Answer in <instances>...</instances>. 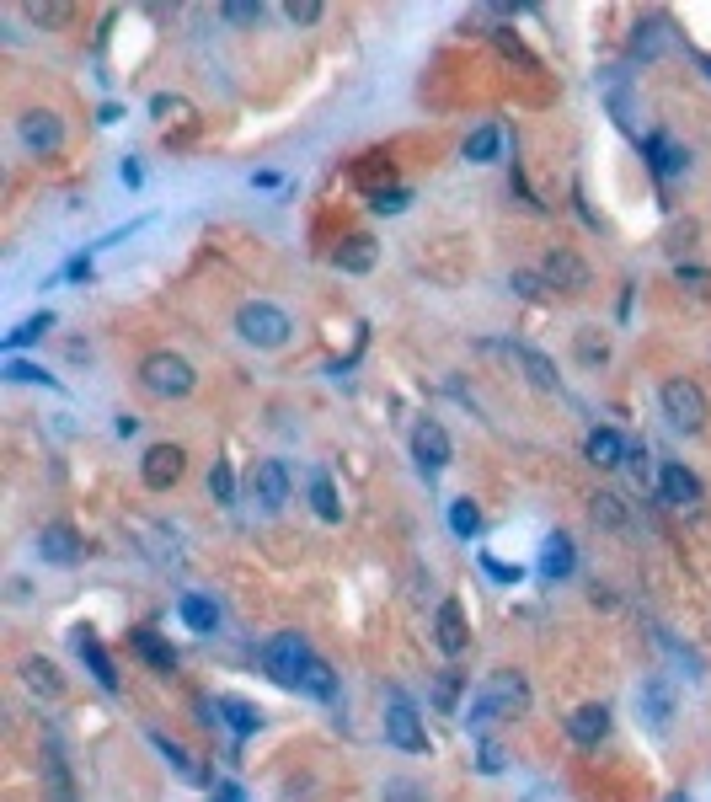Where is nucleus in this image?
<instances>
[{"label":"nucleus","mask_w":711,"mask_h":802,"mask_svg":"<svg viewBox=\"0 0 711 802\" xmlns=\"http://www.w3.org/2000/svg\"><path fill=\"white\" fill-rule=\"evenodd\" d=\"M524 706H530V685H524V674L503 669V674H492V680L471 696L466 722H471V728H487V722H498V717H524Z\"/></svg>","instance_id":"obj_1"},{"label":"nucleus","mask_w":711,"mask_h":802,"mask_svg":"<svg viewBox=\"0 0 711 802\" xmlns=\"http://www.w3.org/2000/svg\"><path fill=\"white\" fill-rule=\"evenodd\" d=\"M139 385H145L150 396H161V401H182L198 385V375H193V364L182 359V353L161 348V353H150V359L139 364Z\"/></svg>","instance_id":"obj_2"},{"label":"nucleus","mask_w":711,"mask_h":802,"mask_svg":"<svg viewBox=\"0 0 711 802\" xmlns=\"http://www.w3.org/2000/svg\"><path fill=\"white\" fill-rule=\"evenodd\" d=\"M236 332H241V343H252V348H284L289 332H295V321L268 300H246L236 311Z\"/></svg>","instance_id":"obj_3"},{"label":"nucleus","mask_w":711,"mask_h":802,"mask_svg":"<svg viewBox=\"0 0 711 802\" xmlns=\"http://www.w3.org/2000/svg\"><path fill=\"white\" fill-rule=\"evenodd\" d=\"M311 642L300 637V631H278V637L262 647V663H268V674L278 685H300L305 680V669H311Z\"/></svg>","instance_id":"obj_4"},{"label":"nucleus","mask_w":711,"mask_h":802,"mask_svg":"<svg viewBox=\"0 0 711 802\" xmlns=\"http://www.w3.org/2000/svg\"><path fill=\"white\" fill-rule=\"evenodd\" d=\"M658 401H663V418L674 428H685V434H701L706 428V396L695 380H663Z\"/></svg>","instance_id":"obj_5"},{"label":"nucleus","mask_w":711,"mask_h":802,"mask_svg":"<svg viewBox=\"0 0 711 802\" xmlns=\"http://www.w3.org/2000/svg\"><path fill=\"white\" fill-rule=\"evenodd\" d=\"M385 738H391L401 754H428V728H423V717L412 712L407 696L385 701Z\"/></svg>","instance_id":"obj_6"},{"label":"nucleus","mask_w":711,"mask_h":802,"mask_svg":"<svg viewBox=\"0 0 711 802\" xmlns=\"http://www.w3.org/2000/svg\"><path fill=\"white\" fill-rule=\"evenodd\" d=\"M182 471H188V455H182V444H150V450H145V466H139V476H145L150 492L177 487Z\"/></svg>","instance_id":"obj_7"},{"label":"nucleus","mask_w":711,"mask_h":802,"mask_svg":"<svg viewBox=\"0 0 711 802\" xmlns=\"http://www.w3.org/2000/svg\"><path fill=\"white\" fill-rule=\"evenodd\" d=\"M658 492H663V503L679 508V514H695V508L706 503V492L701 482H695V471H685L679 460H669V466L658 471Z\"/></svg>","instance_id":"obj_8"},{"label":"nucleus","mask_w":711,"mask_h":802,"mask_svg":"<svg viewBox=\"0 0 711 802\" xmlns=\"http://www.w3.org/2000/svg\"><path fill=\"white\" fill-rule=\"evenodd\" d=\"M540 279L551 289H562V295H583V289H589V268H583V257H573L567 246H556V252H546V262H540Z\"/></svg>","instance_id":"obj_9"},{"label":"nucleus","mask_w":711,"mask_h":802,"mask_svg":"<svg viewBox=\"0 0 711 802\" xmlns=\"http://www.w3.org/2000/svg\"><path fill=\"white\" fill-rule=\"evenodd\" d=\"M17 134H22V145L33 150V156H54V150L65 145V129H59V118L43 113V107H33V113L17 118Z\"/></svg>","instance_id":"obj_10"},{"label":"nucleus","mask_w":711,"mask_h":802,"mask_svg":"<svg viewBox=\"0 0 711 802\" xmlns=\"http://www.w3.org/2000/svg\"><path fill=\"white\" fill-rule=\"evenodd\" d=\"M252 498L268 508V514H278V508L289 503V471H284V460H257V466H252Z\"/></svg>","instance_id":"obj_11"},{"label":"nucleus","mask_w":711,"mask_h":802,"mask_svg":"<svg viewBox=\"0 0 711 802\" xmlns=\"http://www.w3.org/2000/svg\"><path fill=\"white\" fill-rule=\"evenodd\" d=\"M412 455H417V466H423V471H444V466H450V434H444L439 423H417Z\"/></svg>","instance_id":"obj_12"},{"label":"nucleus","mask_w":711,"mask_h":802,"mask_svg":"<svg viewBox=\"0 0 711 802\" xmlns=\"http://www.w3.org/2000/svg\"><path fill=\"white\" fill-rule=\"evenodd\" d=\"M434 642L444 647V653H466V642H471V631H466V610L455 605V599H444L439 615H434Z\"/></svg>","instance_id":"obj_13"},{"label":"nucleus","mask_w":711,"mask_h":802,"mask_svg":"<svg viewBox=\"0 0 711 802\" xmlns=\"http://www.w3.org/2000/svg\"><path fill=\"white\" fill-rule=\"evenodd\" d=\"M567 733H573V744L594 749L599 738L610 733V706H605V701H589V706H578V712L567 717Z\"/></svg>","instance_id":"obj_14"},{"label":"nucleus","mask_w":711,"mask_h":802,"mask_svg":"<svg viewBox=\"0 0 711 802\" xmlns=\"http://www.w3.org/2000/svg\"><path fill=\"white\" fill-rule=\"evenodd\" d=\"M583 455H589V466H599V471H615V466H626V439L615 434V428H594L589 439H583Z\"/></svg>","instance_id":"obj_15"},{"label":"nucleus","mask_w":711,"mask_h":802,"mask_svg":"<svg viewBox=\"0 0 711 802\" xmlns=\"http://www.w3.org/2000/svg\"><path fill=\"white\" fill-rule=\"evenodd\" d=\"M38 551H43V562H59V567L81 562V541H75V530H65V524H49L38 535Z\"/></svg>","instance_id":"obj_16"},{"label":"nucleus","mask_w":711,"mask_h":802,"mask_svg":"<svg viewBox=\"0 0 711 802\" xmlns=\"http://www.w3.org/2000/svg\"><path fill=\"white\" fill-rule=\"evenodd\" d=\"M43 781H49V802H75V786H70V770H65V754L49 738L43 744Z\"/></svg>","instance_id":"obj_17"},{"label":"nucleus","mask_w":711,"mask_h":802,"mask_svg":"<svg viewBox=\"0 0 711 802\" xmlns=\"http://www.w3.org/2000/svg\"><path fill=\"white\" fill-rule=\"evenodd\" d=\"M75 647H81V663L91 674H97V685L102 690H118V669H113V658H107V647L91 637V631H81V637H75Z\"/></svg>","instance_id":"obj_18"},{"label":"nucleus","mask_w":711,"mask_h":802,"mask_svg":"<svg viewBox=\"0 0 711 802\" xmlns=\"http://www.w3.org/2000/svg\"><path fill=\"white\" fill-rule=\"evenodd\" d=\"M514 359L524 364V380H530L535 391H556V364H551L540 348H530V343H514Z\"/></svg>","instance_id":"obj_19"},{"label":"nucleus","mask_w":711,"mask_h":802,"mask_svg":"<svg viewBox=\"0 0 711 802\" xmlns=\"http://www.w3.org/2000/svg\"><path fill=\"white\" fill-rule=\"evenodd\" d=\"M22 685L33 690V696H43V701H54L59 690H65V680H59V669H54L49 658H27V663H22Z\"/></svg>","instance_id":"obj_20"},{"label":"nucleus","mask_w":711,"mask_h":802,"mask_svg":"<svg viewBox=\"0 0 711 802\" xmlns=\"http://www.w3.org/2000/svg\"><path fill=\"white\" fill-rule=\"evenodd\" d=\"M642 717L653 722V728H669V717H674V690L663 685V680H647V685H642Z\"/></svg>","instance_id":"obj_21"},{"label":"nucleus","mask_w":711,"mask_h":802,"mask_svg":"<svg viewBox=\"0 0 711 802\" xmlns=\"http://www.w3.org/2000/svg\"><path fill=\"white\" fill-rule=\"evenodd\" d=\"M214 712H225V722H230V728H236L241 738L262 728V712H257L252 701H241V696H220V701H214Z\"/></svg>","instance_id":"obj_22"},{"label":"nucleus","mask_w":711,"mask_h":802,"mask_svg":"<svg viewBox=\"0 0 711 802\" xmlns=\"http://www.w3.org/2000/svg\"><path fill=\"white\" fill-rule=\"evenodd\" d=\"M337 268H343V273H369V268H375V241H369V236H348L343 246H337Z\"/></svg>","instance_id":"obj_23"},{"label":"nucleus","mask_w":711,"mask_h":802,"mask_svg":"<svg viewBox=\"0 0 711 802\" xmlns=\"http://www.w3.org/2000/svg\"><path fill=\"white\" fill-rule=\"evenodd\" d=\"M540 573H546L551 583L573 573V541H567V535H551L546 541V551H540Z\"/></svg>","instance_id":"obj_24"},{"label":"nucleus","mask_w":711,"mask_h":802,"mask_svg":"<svg viewBox=\"0 0 711 802\" xmlns=\"http://www.w3.org/2000/svg\"><path fill=\"white\" fill-rule=\"evenodd\" d=\"M498 150H503V134L492 129V123H482V129H471V134H466V161L487 166V161H498Z\"/></svg>","instance_id":"obj_25"},{"label":"nucleus","mask_w":711,"mask_h":802,"mask_svg":"<svg viewBox=\"0 0 711 802\" xmlns=\"http://www.w3.org/2000/svg\"><path fill=\"white\" fill-rule=\"evenodd\" d=\"M134 653L150 663V669H161V674H172L177 669V658H172V647L156 642V631H134Z\"/></svg>","instance_id":"obj_26"},{"label":"nucleus","mask_w":711,"mask_h":802,"mask_svg":"<svg viewBox=\"0 0 711 802\" xmlns=\"http://www.w3.org/2000/svg\"><path fill=\"white\" fill-rule=\"evenodd\" d=\"M177 615H182V621H188L193 631H214V626H220V610H214V605H209L204 594H182V605H177Z\"/></svg>","instance_id":"obj_27"},{"label":"nucleus","mask_w":711,"mask_h":802,"mask_svg":"<svg viewBox=\"0 0 711 802\" xmlns=\"http://www.w3.org/2000/svg\"><path fill=\"white\" fill-rule=\"evenodd\" d=\"M150 744H156V749L166 754V760H172V770H177L182 781H204V770L193 765V754L182 749V744H172V738H166V733H150Z\"/></svg>","instance_id":"obj_28"},{"label":"nucleus","mask_w":711,"mask_h":802,"mask_svg":"<svg viewBox=\"0 0 711 802\" xmlns=\"http://www.w3.org/2000/svg\"><path fill=\"white\" fill-rule=\"evenodd\" d=\"M647 156H653V172H658V177H679V166H685V156L669 145V134H653V140H647Z\"/></svg>","instance_id":"obj_29"},{"label":"nucleus","mask_w":711,"mask_h":802,"mask_svg":"<svg viewBox=\"0 0 711 802\" xmlns=\"http://www.w3.org/2000/svg\"><path fill=\"white\" fill-rule=\"evenodd\" d=\"M311 503H316V514L327 519V524H337L343 519V503H337V492H332V476H311Z\"/></svg>","instance_id":"obj_30"},{"label":"nucleus","mask_w":711,"mask_h":802,"mask_svg":"<svg viewBox=\"0 0 711 802\" xmlns=\"http://www.w3.org/2000/svg\"><path fill=\"white\" fill-rule=\"evenodd\" d=\"M450 530L460 535V541H471V535L482 530V508H476L471 498H455L450 503Z\"/></svg>","instance_id":"obj_31"},{"label":"nucleus","mask_w":711,"mask_h":802,"mask_svg":"<svg viewBox=\"0 0 711 802\" xmlns=\"http://www.w3.org/2000/svg\"><path fill=\"white\" fill-rule=\"evenodd\" d=\"M300 690H311V696L332 701V696H337V674H332V669H327V663H321V658H311V669H305Z\"/></svg>","instance_id":"obj_32"},{"label":"nucleus","mask_w":711,"mask_h":802,"mask_svg":"<svg viewBox=\"0 0 711 802\" xmlns=\"http://www.w3.org/2000/svg\"><path fill=\"white\" fill-rule=\"evenodd\" d=\"M380 802H428V786L423 781H407V776H391L380 786Z\"/></svg>","instance_id":"obj_33"},{"label":"nucleus","mask_w":711,"mask_h":802,"mask_svg":"<svg viewBox=\"0 0 711 802\" xmlns=\"http://www.w3.org/2000/svg\"><path fill=\"white\" fill-rule=\"evenodd\" d=\"M49 327H54V316H49V311H38V316H27V321H22V327H17V332H11V337H6V348H11V353H17V348H27V343H38V337H43V332H49Z\"/></svg>","instance_id":"obj_34"},{"label":"nucleus","mask_w":711,"mask_h":802,"mask_svg":"<svg viewBox=\"0 0 711 802\" xmlns=\"http://www.w3.org/2000/svg\"><path fill=\"white\" fill-rule=\"evenodd\" d=\"M209 492H214V503H236V471H230V460H214Z\"/></svg>","instance_id":"obj_35"},{"label":"nucleus","mask_w":711,"mask_h":802,"mask_svg":"<svg viewBox=\"0 0 711 802\" xmlns=\"http://www.w3.org/2000/svg\"><path fill=\"white\" fill-rule=\"evenodd\" d=\"M594 519L610 524V530H626V508H621V498H615V492H599V498H594Z\"/></svg>","instance_id":"obj_36"},{"label":"nucleus","mask_w":711,"mask_h":802,"mask_svg":"<svg viewBox=\"0 0 711 802\" xmlns=\"http://www.w3.org/2000/svg\"><path fill=\"white\" fill-rule=\"evenodd\" d=\"M407 204H412V198L401 193V188H391V193H385V188H375V193H369V209H375V214H401Z\"/></svg>","instance_id":"obj_37"},{"label":"nucleus","mask_w":711,"mask_h":802,"mask_svg":"<svg viewBox=\"0 0 711 802\" xmlns=\"http://www.w3.org/2000/svg\"><path fill=\"white\" fill-rule=\"evenodd\" d=\"M284 17L295 22V27H311V22H321V6H316V0H305V6H300V0H289Z\"/></svg>","instance_id":"obj_38"},{"label":"nucleus","mask_w":711,"mask_h":802,"mask_svg":"<svg viewBox=\"0 0 711 802\" xmlns=\"http://www.w3.org/2000/svg\"><path fill=\"white\" fill-rule=\"evenodd\" d=\"M6 375H11V380H33V385H54L38 364H22V359H11V364H6Z\"/></svg>","instance_id":"obj_39"},{"label":"nucleus","mask_w":711,"mask_h":802,"mask_svg":"<svg viewBox=\"0 0 711 802\" xmlns=\"http://www.w3.org/2000/svg\"><path fill=\"white\" fill-rule=\"evenodd\" d=\"M482 567H487V578H498V583H519V567H508L498 557H482Z\"/></svg>","instance_id":"obj_40"},{"label":"nucleus","mask_w":711,"mask_h":802,"mask_svg":"<svg viewBox=\"0 0 711 802\" xmlns=\"http://www.w3.org/2000/svg\"><path fill=\"white\" fill-rule=\"evenodd\" d=\"M476 765H482L487 776H498V770H503V749H498V744H482V760H476Z\"/></svg>","instance_id":"obj_41"},{"label":"nucleus","mask_w":711,"mask_h":802,"mask_svg":"<svg viewBox=\"0 0 711 802\" xmlns=\"http://www.w3.org/2000/svg\"><path fill=\"white\" fill-rule=\"evenodd\" d=\"M455 690H460V680H455V674H444V680H439V706H444V712L455 706Z\"/></svg>","instance_id":"obj_42"},{"label":"nucleus","mask_w":711,"mask_h":802,"mask_svg":"<svg viewBox=\"0 0 711 802\" xmlns=\"http://www.w3.org/2000/svg\"><path fill=\"white\" fill-rule=\"evenodd\" d=\"M514 289H519V295H530V300H540V279H535V273H514Z\"/></svg>","instance_id":"obj_43"},{"label":"nucleus","mask_w":711,"mask_h":802,"mask_svg":"<svg viewBox=\"0 0 711 802\" xmlns=\"http://www.w3.org/2000/svg\"><path fill=\"white\" fill-rule=\"evenodd\" d=\"M626 460H631V471H637V482L647 487V476H653V466H647V450H631Z\"/></svg>","instance_id":"obj_44"},{"label":"nucleus","mask_w":711,"mask_h":802,"mask_svg":"<svg viewBox=\"0 0 711 802\" xmlns=\"http://www.w3.org/2000/svg\"><path fill=\"white\" fill-rule=\"evenodd\" d=\"M150 113H156V118H166V113H188V107H182L177 97H156V102H150Z\"/></svg>","instance_id":"obj_45"},{"label":"nucleus","mask_w":711,"mask_h":802,"mask_svg":"<svg viewBox=\"0 0 711 802\" xmlns=\"http://www.w3.org/2000/svg\"><path fill=\"white\" fill-rule=\"evenodd\" d=\"M225 17H230V22H257L262 6H225Z\"/></svg>","instance_id":"obj_46"},{"label":"nucleus","mask_w":711,"mask_h":802,"mask_svg":"<svg viewBox=\"0 0 711 802\" xmlns=\"http://www.w3.org/2000/svg\"><path fill=\"white\" fill-rule=\"evenodd\" d=\"M578 348H583V359H605V343H594V337H589V332H583V337H578Z\"/></svg>","instance_id":"obj_47"},{"label":"nucleus","mask_w":711,"mask_h":802,"mask_svg":"<svg viewBox=\"0 0 711 802\" xmlns=\"http://www.w3.org/2000/svg\"><path fill=\"white\" fill-rule=\"evenodd\" d=\"M214 797H220V802H241V792H236L230 781H220V786H214Z\"/></svg>","instance_id":"obj_48"},{"label":"nucleus","mask_w":711,"mask_h":802,"mask_svg":"<svg viewBox=\"0 0 711 802\" xmlns=\"http://www.w3.org/2000/svg\"><path fill=\"white\" fill-rule=\"evenodd\" d=\"M118 177H123V182H129V188H139V166H134V156H129V161H123V172H118Z\"/></svg>","instance_id":"obj_49"},{"label":"nucleus","mask_w":711,"mask_h":802,"mask_svg":"<svg viewBox=\"0 0 711 802\" xmlns=\"http://www.w3.org/2000/svg\"><path fill=\"white\" fill-rule=\"evenodd\" d=\"M701 65H706V75H711V59H701Z\"/></svg>","instance_id":"obj_50"},{"label":"nucleus","mask_w":711,"mask_h":802,"mask_svg":"<svg viewBox=\"0 0 711 802\" xmlns=\"http://www.w3.org/2000/svg\"><path fill=\"white\" fill-rule=\"evenodd\" d=\"M669 802H685V797H669Z\"/></svg>","instance_id":"obj_51"}]
</instances>
